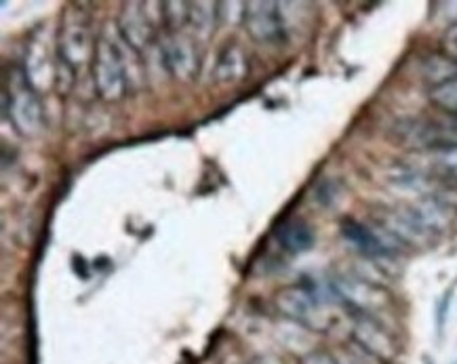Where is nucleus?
<instances>
[{
    "label": "nucleus",
    "mask_w": 457,
    "mask_h": 364,
    "mask_svg": "<svg viewBox=\"0 0 457 364\" xmlns=\"http://www.w3.org/2000/svg\"><path fill=\"white\" fill-rule=\"evenodd\" d=\"M127 51H131L122 37L116 30V37L99 34L96 43V55L91 62L93 87L97 95L105 102H116L131 89V74H129Z\"/></svg>",
    "instance_id": "1"
},
{
    "label": "nucleus",
    "mask_w": 457,
    "mask_h": 364,
    "mask_svg": "<svg viewBox=\"0 0 457 364\" xmlns=\"http://www.w3.org/2000/svg\"><path fill=\"white\" fill-rule=\"evenodd\" d=\"M3 110L7 120L23 137H34L43 131V103H40L38 93L30 85L23 68H11V72L4 76Z\"/></svg>",
    "instance_id": "2"
},
{
    "label": "nucleus",
    "mask_w": 457,
    "mask_h": 364,
    "mask_svg": "<svg viewBox=\"0 0 457 364\" xmlns=\"http://www.w3.org/2000/svg\"><path fill=\"white\" fill-rule=\"evenodd\" d=\"M97 38L91 34V20L83 9L68 7L62 17L55 55L79 74L80 68L93 62Z\"/></svg>",
    "instance_id": "3"
},
{
    "label": "nucleus",
    "mask_w": 457,
    "mask_h": 364,
    "mask_svg": "<svg viewBox=\"0 0 457 364\" xmlns=\"http://www.w3.org/2000/svg\"><path fill=\"white\" fill-rule=\"evenodd\" d=\"M325 302L327 297L314 285L289 286L278 293L280 312L310 331H325V327L329 325V316L322 312Z\"/></svg>",
    "instance_id": "4"
},
{
    "label": "nucleus",
    "mask_w": 457,
    "mask_h": 364,
    "mask_svg": "<svg viewBox=\"0 0 457 364\" xmlns=\"http://www.w3.org/2000/svg\"><path fill=\"white\" fill-rule=\"evenodd\" d=\"M403 139L420 152L457 148V114H438L435 119L409 122Z\"/></svg>",
    "instance_id": "5"
},
{
    "label": "nucleus",
    "mask_w": 457,
    "mask_h": 364,
    "mask_svg": "<svg viewBox=\"0 0 457 364\" xmlns=\"http://www.w3.org/2000/svg\"><path fill=\"white\" fill-rule=\"evenodd\" d=\"M148 7L150 3L122 4L119 26H116L122 40L137 53L148 49L158 38L161 28H165V13H162V17H154Z\"/></svg>",
    "instance_id": "6"
},
{
    "label": "nucleus",
    "mask_w": 457,
    "mask_h": 364,
    "mask_svg": "<svg viewBox=\"0 0 457 364\" xmlns=\"http://www.w3.org/2000/svg\"><path fill=\"white\" fill-rule=\"evenodd\" d=\"M243 11V26L251 34V38L257 43H280L287 34V26L280 13L278 3H245Z\"/></svg>",
    "instance_id": "7"
},
{
    "label": "nucleus",
    "mask_w": 457,
    "mask_h": 364,
    "mask_svg": "<svg viewBox=\"0 0 457 364\" xmlns=\"http://www.w3.org/2000/svg\"><path fill=\"white\" fill-rule=\"evenodd\" d=\"M162 66L179 80H190L198 72V40L184 32H165L161 43Z\"/></svg>",
    "instance_id": "8"
},
{
    "label": "nucleus",
    "mask_w": 457,
    "mask_h": 364,
    "mask_svg": "<svg viewBox=\"0 0 457 364\" xmlns=\"http://www.w3.org/2000/svg\"><path fill=\"white\" fill-rule=\"evenodd\" d=\"M379 230H382V228H379ZM342 234L345 243L353 244L361 255L369 257V260H388V257L396 255L398 251V243L388 232L382 230V234H379L378 230H373V228H369L361 221L345 219L342 223Z\"/></svg>",
    "instance_id": "9"
},
{
    "label": "nucleus",
    "mask_w": 457,
    "mask_h": 364,
    "mask_svg": "<svg viewBox=\"0 0 457 364\" xmlns=\"http://www.w3.org/2000/svg\"><path fill=\"white\" fill-rule=\"evenodd\" d=\"M379 228L390 234L398 244H428L435 234H430L421 226V221L407 207L403 209H386L379 215Z\"/></svg>",
    "instance_id": "10"
},
{
    "label": "nucleus",
    "mask_w": 457,
    "mask_h": 364,
    "mask_svg": "<svg viewBox=\"0 0 457 364\" xmlns=\"http://www.w3.org/2000/svg\"><path fill=\"white\" fill-rule=\"evenodd\" d=\"M354 342L379 362H390L396 356V345L392 342V337L371 316L362 314L356 318Z\"/></svg>",
    "instance_id": "11"
},
{
    "label": "nucleus",
    "mask_w": 457,
    "mask_h": 364,
    "mask_svg": "<svg viewBox=\"0 0 457 364\" xmlns=\"http://www.w3.org/2000/svg\"><path fill=\"white\" fill-rule=\"evenodd\" d=\"M409 167L435 181H451L457 184V148L424 152L418 162H409Z\"/></svg>",
    "instance_id": "12"
},
{
    "label": "nucleus",
    "mask_w": 457,
    "mask_h": 364,
    "mask_svg": "<svg viewBox=\"0 0 457 364\" xmlns=\"http://www.w3.org/2000/svg\"><path fill=\"white\" fill-rule=\"evenodd\" d=\"M407 209L411 211V213L421 221V226H424L430 234H435V236L447 232L451 223L455 219V209L447 207V204H443L432 196H421L418 203L409 204Z\"/></svg>",
    "instance_id": "13"
},
{
    "label": "nucleus",
    "mask_w": 457,
    "mask_h": 364,
    "mask_svg": "<svg viewBox=\"0 0 457 364\" xmlns=\"http://www.w3.org/2000/svg\"><path fill=\"white\" fill-rule=\"evenodd\" d=\"M280 249L287 251L289 255H303L312 249L316 236L312 228L302 219H285L274 232Z\"/></svg>",
    "instance_id": "14"
},
{
    "label": "nucleus",
    "mask_w": 457,
    "mask_h": 364,
    "mask_svg": "<svg viewBox=\"0 0 457 364\" xmlns=\"http://www.w3.org/2000/svg\"><path fill=\"white\" fill-rule=\"evenodd\" d=\"M247 57L243 55V51L237 45L226 46V51L220 55L218 62V79L224 82H237L247 72Z\"/></svg>",
    "instance_id": "15"
},
{
    "label": "nucleus",
    "mask_w": 457,
    "mask_h": 364,
    "mask_svg": "<svg viewBox=\"0 0 457 364\" xmlns=\"http://www.w3.org/2000/svg\"><path fill=\"white\" fill-rule=\"evenodd\" d=\"M213 3H190V17H187V26L192 28L198 38H207L215 28V15L220 9Z\"/></svg>",
    "instance_id": "16"
},
{
    "label": "nucleus",
    "mask_w": 457,
    "mask_h": 364,
    "mask_svg": "<svg viewBox=\"0 0 457 364\" xmlns=\"http://www.w3.org/2000/svg\"><path fill=\"white\" fill-rule=\"evenodd\" d=\"M424 76L428 82H432V89L438 85H445V82L455 79L457 76V63H453L447 57L443 55H436V57H430V60L426 62L424 66Z\"/></svg>",
    "instance_id": "17"
},
{
    "label": "nucleus",
    "mask_w": 457,
    "mask_h": 364,
    "mask_svg": "<svg viewBox=\"0 0 457 364\" xmlns=\"http://www.w3.org/2000/svg\"><path fill=\"white\" fill-rule=\"evenodd\" d=\"M430 102L445 114H457V76L430 91Z\"/></svg>",
    "instance_id": "18"
},
{
    "label": "nucleus",
    "mask_w": 457,
    "mask_h": 364,
    "mask_svg": "<svg viewBox=\"0 0 457 364\" xmlns=\"http://www.w3.org/2000/svg\"><path fill=\"white\" fill-rule=\"evenodd\" d=\"M441 53L447 57V60L457 63V23H449L447 32L443 34Z\"/></svg>",
    "instance_id": "19"
},
{
    "label": "nucleus",
    "mask_w": 457,
    "mask_h": 364,
    "mask_svg": "<svg viewBox=\"0 0 457 364\" xmlns=\"http://www.w3.org/2000/svg\"><path fill=\"white\" fill-rule=\"evenodd\" d=\"M449 302H451V291L445 293L443 302H441V305H438V316H436V325H438V331H443V327H445V318H447Z\"/></svg>",
    "instance_id": "20"
},
{
    "label": "nucleus",
    "mask_w": 457,
    "mask_h": 364,
    "mask_svg": "<svg viewBox=\"0 0 457 364\" xmlns=\"http://www.w3.org/2000/svg\"><path fill=\"white\" fill-rule=\"evenodd\" d=\"M302 364H337V362L333 360L331 356L320 354V352H316V354H310V356L303 358Z\"/></svg>",
    "instance_id": "21"
}]
</instances>
